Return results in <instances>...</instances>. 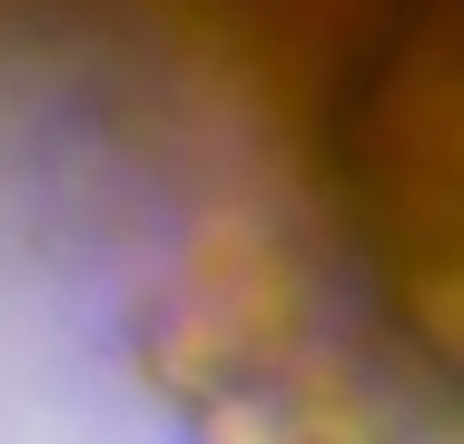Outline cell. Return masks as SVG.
<instances>
[{
	"mask_svg": "<svg viewBox=\"0 0 464 444\" xmlns=\"http://www.w3.org/2000/svg\"><path fill=\"white\" fill-rule=\"evenodd\" d=\"M257 286L169 139L0 80V444H435Z\"/></svg>",
	"mask_w": 464,
	"mask_h": 444,
	"instance_id": "1",
	"label": "cell"
}]
</instances>
